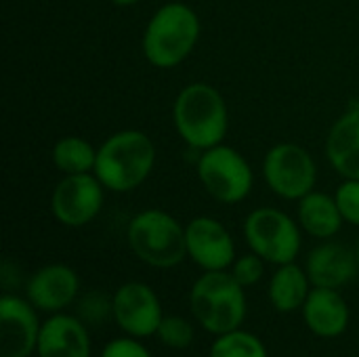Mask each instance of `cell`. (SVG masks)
<instances>
[{
    "label": "cell",
    "instance_id": "10",
    "mask_svg": "<svg viewBox=\"0 0 359 357\" xmlns=\"http://www.w3.org/2000/svg\"><path fill=\"white\" fill-rule=\"evenodd\" d=\"M111 318L124 335L143 341L156 337L164 320V309L149 284L126 282L111 295Z\"/></svg>",
    "mask_w": 359,
    "mask_h": 357
},
{
    "label": "cell",
    "instance_id": "8",
    "mask_svg": "<svg viewBox=\"0 0 359 357\" xmlns=\"http://www.w3.org/2000/svg\"><path fill=\"white\" fill-rule=\"evenodd\" d=\"M263 177L276 196L299 202L316 189L318 166L303 145L278 143L263 158Z\"/></svg>",
    "mask_w": 359,
    "mask_h": 357
},
{
    "label": "cell",
    "instance_id": "15",
    "mask_svg": "<svg viewBox=\"0 0 359 357\" xmlns=\"http://www.w3.org/2000/svg\"><path fill=\"white\" fill-rule=\"evenodd\" d=\"M305 271L313 286L341 290L359 274L358 255L347 244L324 240L307 255Z\"/></svg>",
    "mask_w": 359,
    "mask_h": 357
},
{
    "label": "cell",
    "instance_id": "7",
    "mask_svg": "<svg viewBox=\"0 0 359 357\" xmlns=\"http://www.w3.org/2000/svg\"><path fill=\"white\" fill-rule=\"evenodd\" d=\"M198 179L210 198L227 206L244 202L255 185V173L248 160L225 143L202 151Z\"/></svg>",
    "mask_w": 359,
    "mask_h": 357
},
{
    "label": "cell",
    "instance_id": "3",
    "mask_svg": "<svg viewBox=\"0 0 359 357\" xmlns=\"http://www.w3.org/2000/svg\"><path fill=\"white\" fill-rule=\"evenodd\" d=\"M172 120L179 137L189 147L204 151L223 143L229 128V109L215 86L191 82L179 90L172 105Z\"/></svg>",
    "mask_w": 359,
    "mask_h": 357
},
{
    "label": "cell",
    "instance_id": "2",
    "mask_svg": "<svg viewBox=\"0 0 359 357\" xmlns=\"http://www.w3.org/2000/svg\"><path fill=\"white\" fill-rule=\"evenodd\" d=\"M202 34L198 13L185 2L162 4L145 25L141 48L145 59L158 69L181 65L196 48Z\"/></svg>",
    "mask_w": 359,
    "mask_h": 357
},
{
    "label": "cell",
    "instance_id": "6",
    "mask_svg": "<svg viewBox=\"0 0 359 357\" xmlns=\"http://www.w3.org/2000/svg\"><path fill=\"white\" fill-rule=\"evenodd\" d=\"M244 240L252 252L278 267L297 261L303 246V229L284 210L263 206L246 217Z\"/></svg>",
    "mask_w": 359,
    "mask_h": 357
},
{
    "label": "cell",
    "instance_id": "13",
    "mask_svg": "<svg viewBox=\"0 0 359 357\" xmlns=\"http://www.w3.org/2000/svg\"><path fill=\"white\" fill-rule=\"evenodd\" d=\"M80 292V278L78 274L63 265L50 263L34 271V276L25 282V299L44 314H61L65 311Z\"/></svg>",
    "mask_w": 359,
    "mask_h": 357
},
{
    "label": "cell",
    "instance_id": "23",
    "mask_svg": "<svg viewBox=\"0 0 359 357\" xmlns=\"http://www.w3.org/2000/svg\"><path fill=\"white\" fill-rule=\"evenodd\" d=\"M265 265L267 261L263 257H259L257 252H248V255H242V257H236L233 265L229 267L231 276L244 286V288H250V286H257L263 276H265Z\"/></svg>",
    "mask_w": 359,
    "mask_h": 357
},
{
    "label": "cell",
    "instance_id": "22",
    "mask_svg": "<svg viewBox=\"0 0 359 357\" xmlns=\"http://www.w3.org/2000/svg\"><path fill=\"white\" fill-rule=\"evenodd\" d=\"M156 337L164 347H168L172 351H183V349L191 347V343L196 339V330H194L191 322L181 316H164Z\"/></svg>",
    "mask_w": 359,
    "mask_h": 357
},
{
    "label": "cell",
    "instance_id": "28",
    "mask_svg": "<svg viewBox=\"0 0 359 357\" xmlns=\"http://www.w3.org/2000/svg\"><path fill=\"white\" fill-rule=\"evenodd\" d=\"M355 255H358V265H359V242H358V246H355Z\"/></svg>",
    "mask_w": 359,
    "mask_h": 357
},
{
    "label": "cell",
    "instance_id": "16",
    "mask_svg": "<svg viewBox=\"0 0 359 357\" xmlns=\"http://www.w3.org/2000/svg\"><path fill=\"white\" fill-rule=\"evenodd\" d=\"M301 311L305 326L318 339H339L347 332L351 322L349 305L334 288L313 286Z\"/></svg>",
    "mask_w": 359,
    "mask_h": 357
},
{
    "label": "cell",
    "instance_id": "9",
    "mask_svg": "<svg viewBox=\"0 0 359 357\" xmlns=\"http://www.w3.org/2000/svg\"><path fill=\"white\" fill-rule=\"evenodd\" d=\"M105 202V187L95 173L63 175L50 194V213L65 227H84L97 219Z\"/></svg>",
    "mask_w": 359,
    "mask_h": 357
},
{
    "label": "cell",
    "instance_id": "20",
    "mask_svg": "<svg viewBox=\"0 0 359 357\" xmlns=\"http://www.w3.org/2000/svg\"><path fill=\"white\" fill-rule=\"evenodd\" d=\"M53 164L63 175H84L95 173L97 164V149L82 137L69 135L61 137L53 147Z\"/></svg>",
    "mask_w": 359,
    "mask_h": 357
},
{
    "label": "cell",
    "instance_id": "18",
    "mask_svg": "<svg viewBox=\"0 0 359 357\" xmlns=\"http://www.w3.org/2000/svg\"><path fill=\"white\" fill-rule=\"evenodd\" d=\"M297 221L305 234L318 240H332L345 223L337 198L316 189L299 200Z\"/></svg>",
    "mask_w": 359,
    "mask_h": 357
},
{
    "label": "cell",
    "instance_id": "11",
    "mask_svg": "<svg viewBox=\"0 0 359 357\" xmlns=\"http://www.w3.org/2000/svg\"><path fill=\"white\" fill-rule=\"evenodd\" d=\"M42 322L25 299L4 292L0 299V357H32L38 347Z\"/></svg>",
    "mask_w": 359,
    "mask_h": 357
},
{
    "label": "cell",
    "instance_id": "12",
    "mask_svg": "<svg viewBox=\"0 0 359 357\" xmlns=\"http://www.w3.org/2000/svg\"><path fill=\"white\" fill-rule=\"evenodd\" d=\"M187 257L202 271H225L236 261V242L229 229L212 217H196L185 225Z\"/></svg>",
    "mask_w": 359,
    "mask_h": 357
},
{
    "label": "cell",
    "instance_id": "1",
    "mask_svg": "<svg viewBox=\"0 0 359 357\" xmlns=\"http://www.w3.org/2000/svg\"><path fill=\"white\" fill-rule=\"evenodd\" d=\"M156 164V145L143 130L126 128L97 147L95 175L107 191L128 194L141 187Z\"/></svg>",
    "mask_w": 359,
    "mask_h": 357
},
{
    "label": "cell",
    "instance_id": "17",
    "mask_svg": "<svg viewBox=\"0 0 359 357\" xmlns=\"http://www.w3.org/2000/svg\"><path fill=\"white\" fill-rule=\"evenodd\" d=\"M326 158L343 179H359V101L330 126Z\"/></svg>",
    "mask_w": 359,
    "mask_h": 357
},
{
    "label": "cell",
    "instance_id": "25",
    "mask_svg": "<svg viewBox=\"0 0 359 357\" xmlns=\"http://www.w3.org/2000/svg\"><path fill=\"white\" fill-rule=\"evenodd\" d=\"M78 318L86 324H99L111 318V297L101 292H88L78 303Z\"/></svg>",
    "mask_w": 359,
    "mask_h": 357
},
{
    "label": "cell",
    "instance_id": "19",
    "mask_svg": "<svg viewBox=\"0 0 359 357\" xmlns=\"http://www.w3.org/2000/svg\"><path fill=\"white\" fill-rule=\"evenodd\" d=\"M313 284L305 271V267L297 263H286L278 265L269 286H267V297L269 303L276 311L280 314H294L303 309Z\"/></svg>",
    "mask_w": 359,
    "mask_h": 357
},
{
    "label": "cell",
    "instance_id": "14",
    "mask_svg": "<svg viewBox=\"0 0 359 357\" xmlns=\"http://www.w3.org/2000/svg\"><path fill=\"white\" fill-rule=\"evenodd\" d=\"M93 343L86 328L78 316L50 314L40 328L38 337V357H90Z\"/></svg>",
    "mask_w": 359,
    "mask_h": 357
},
{
    "label": "cell",
    "instance_id": "24",
    "mask_svg": "<svg viewBox=\"0 0 359 357\" xmlns=\"http://www.w3.org/2000/svg\"><path fill=\"white\" fill-rule=\"evenodd\" d=\"M334 198L345 223L359 227V179H345L337 187Z\"/></svg>",
    "mask_w": 359,
    "mask_h": 357
},
{
    "label": "cell",
    "instance_id": "26",
    "mask_svg": "<svg viewBox=\"0 0 359 357\" xmlns=\"http://www.w3.org/2000/svg\"><path fill=\"white\" fill-rule=\"evenodd\" d=\"M101 357H154L151 351L141 343V339L135 337H118L111 339L109 343H105Z\"/></svg>",
    "mask_w": 359,
    "mask_h": 357
},
{
    "label": "cell",
    "instance_id": "5",
    "mask_svg": "<svg viewBox=\"0 0 359 357\" xmlns=\"http://www.w3.org/2000/svg\"><path fill=\"white\" fill-rule=\"evenodd\" d=\"M126 242L130 252L154 269H172L187 257L185 227L160 208L137 213L126 227Z\"/></svg>",
    "mask_w": 359,
    "mask_h": 357
},
{
    "label": "cell",
    "instance_id": "21",
    "mask_svg": "<svg viewBox=\"0 0 359 357\" xmlns=\"http://www.w3.org/2000/svg\"><path fill=\"white\" fill-rule=\"evenodd\" d=\"M208 357H269V353L257 335L238 328L215 337Z\"/></svg>",
    "mask_w": 359,
    "mask_h": 357
},
{
    "label": "cell",
    "instance_id": "4",
    "mask_svg": "<svg viewBox=\"0 0 359 357\" xmlns=\"http://www.w3.org/2000/svg\"><path fill=\"white\" fill-rule=\"evenodd\" d=\"M189 309L196 322L212 337L242 328L248 311L246 288L225 271H204L189 290Z\"/></svg>",
    "mask_w": 359,
    "mask_h": 357
},
{
    "label": "cell",
    "instance_id": "27",
    "mask_svg": "<svg viewBox=\"0 0 359 357\" xmlns=\"http://www.w3.org/2000/svg\"><path fill=\"white\" fill-rule=\"evenodd\" d=\"M111 4H116V6H122V8H126V6H135L139 0H109Z\"/></svg>",
    "mask_w": 359,
    "mask_h": 357
}]
</instances>
